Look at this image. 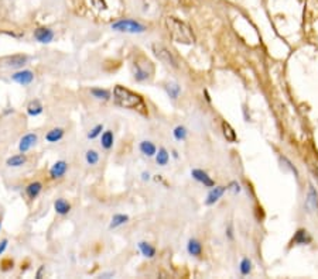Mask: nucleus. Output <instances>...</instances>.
Wrapping results in <instances>:
<instances>
[{
    "mask_svg": "<svg viewBox=\"0 0 318 279\" xmlns=\"http://www.w3.org/2000/svg\"><path fill=\"white\" fill-rule=\"evenodd\" d=\"M222 130H224V135H225V138H227L228 141H231V143H235V141H237V134H235L234 128L229 126L227 121L222 123Z\"/></svg>",
    "mask_w": 318,
    "mask_h": 279,
    "instance_id": "nucleus-24",
    "label": "nucleus"
},
{
    "mask_svg": "<svg viewBox=\"0 0 318 279\" xmlns=\"http://www.w3.org/2000/svg\"><path fill=\"white\" fill-rule=\"evenodd\" d=\"M102 131H103V124H98V126L93 127L91 131L88 133V138L89 140H95L98 135L102 134Z\"/></svg>",
    "mask_w": 318,
    "mask_h": 279,
    "instance_id": "nucleus-31",
    "label": "nucleus"
},
{
    "mask_svg": "<svg viewBox=\"0 0 318 279\" xmlns=\"http://www.w3.org/2000/svg\"><path fill=\"white\" fill-rule=\"evenodd\" d=\"M167 92H168V95H170V98H173V99H177L178 98V93H180V86L178 85H175V83H171V85H167Z\"/></svg>",
    "mask_w": 318,
    "mask_h": 279,
    "instance_id": "nucleus-30",
    "label": "nucleus"
},
{
    "mask_svg": "<svg viewBox=\"0 0 318 279\" xmlns=\"http://www.w3.org/2000/svg\"><path fill=\"white\" fill-rule=\"evenodd\" d=\"M174 137L177 138V140H184L185 137H187V128L185 127H177L175 130H174Z\"/></svg>",
    "mask_w": 318,
    "mask_h": 279,
    "instance_id": "nucleus-32",
    "label": "nucleus"
},
{
    "mask_svg": "<svg viewBox=\"0 0 318 279\" xmlns=\"http://www.w3.org/2000/svg\"><path fill=\"white\" fill-rule=\"evenodd\" d=\"M11 81L16 82L20 86H28L34 81V73L30 69H18L11 75Z\"/></svg>",
    "mask_w": 318,
    "mask_h": 279,
    "instance_id": "nucleus-5",
    "label": "nucleus"
},
{
    "mask_svg": "<svg viewBox=\"0 0 318 279\" xmlns=\"http://www.w3.org/2000/svg\"><path fill=\"white\" fill-rule=\"evenodd\" d=\"M67 171H68V164L61 160V161L55 162L54 165L50 168V176L53 179H60L67 173Z\"/></svg>",
    "mask_w": 318,
    "mask_h": 279,
    "instance_id": "nucleus-9",
    "label": "nucleus"
},
{
    "mask_svg": "<svg viewBox=\"0 0 318 279\" xmlns=\"http://www.w3.org/2000/svg\"><path fill=\"white\" fill-rule=\"evenodd\" d=\"M139 148H140L142 154H145L147 157H153L157 153V148H156V145L152 141H142L140 145H139Z\"/></svg>",
    "mask_w": 318,
    "mask_h": 279,
    "instance_id": "nucleus-19",
    "label": "nucleus"
},
{
    "mask_svg": "<svg viewBox=\"0 0 318 279\" xmlns=\"http://www.w3.org/2000/svg\"><path fill=\"white\" fill-rule=\"evenodd\" d=\"M165 28L175 43H180V44L184 45H191L195 43V36H194L190 26L181 20H178V18H165Z\"/></svg>",
    "mask_w": 318,
    "mask_h": 279,
    "instance_id": "nucleus-2",
    "label": "nucleus"
},
{
    "mask_svg": "<svg viewBox=\"0 0 318 279\" xmlns=\"http://www.w3.org/2000/svg\"><path fill=\"white\" fill-rule=\"evenodd\" d=\"M135 79L137 82H143L146 79H149V76H150V73L149 71L146 69V68H142V65L140 63H135Z\"/></svg>",
    "mask_w": 318,
    "mask_h": 279,
    "instance_id": "nucleus-21",
    "label": "nucleus"
},
{
    "mask_svg": "<svg viewBox=\"0 0 318 279\" xmlns=\"http://www.w3.org/2000/svg\"><path fill=\"white\" fill-rule=\"evenodd\" d=\"M139 250H140V252H142L145 257H147V258H153L156 255L155 247L150 245L149 243H145V241H140V243H139Z\"/></svg>",
    "mask_w": 318,
    "mask_h": 279,
    "instance_id": "nucleus-20",
    "label": "nucleus"
},
{
    "mask_svg": "<svg viewBox=\"0 0 318 279\" xmlns=\"http://www.w3.org/2000/svg\"><path fill=\"white\" fill-rule=\"evenodd\" d=\"M112 30L115 31H120V33H130V34H140V33H145L146 27L139 23V21H135V20H119L116 23L112 24Z\"/></svg>",
    "mask_w": 318,
    "mask_h": 279,
    "instance_id": "nucleus-3",
    "label": "nucleus"
},
{
    "mask_svg": "<svg viewBox=\"0 0 318 279\" xmlns=\"http://www.w3.org/2000/svg\"><path fill=\"white\" fill-rule=\"evenodd\" d=\"M252 270V261L249 258H243L240 262V274L242 275H249Z\"/></svg>",
    "mask_w": 318,
    "mask_h": 279,
    "instance_id": "nucleus-29",
    "label": "nucleus"
},
{
    "mask_svg": "<svg viewBox=\"0 0 318 279\" xmlns=\"http://www.w3.org/2000/svg\"><path fill=\"white\" fill-rule=\"evenodd\" d=\"M231 186H232V190H234L235 193H238V192H240V188H239V185H238V183H235V182H234V183H232Z\"/></svg>",
    "mask_w": 318,
    "mask_h": 279,
    "instance_id": "nucleus-34",
    "label": "nucleus"
},
{
    "mask_svg": "<svg viewBox=\"0 0 318 279\" xmlns=\"http://www.w3.org/2000/svg\"><path fill=\"white\" fill-rule=\"evenodd\" d=\"M33 36H34V38H36L38 43H41V44H50V43L54 40L55 34L53 30H50V28H46V27H41V28H37Z\"/></svg>",
    "mask_w": 318,
    "mask_h": 279,
    "instance_id": "nucleus-7",
    "label": "nucleus"
},
{
    "mask_svg": "<svg viewBox=\"0 0 318 279\" xmlns=\"http://www.w3.org/2000/svg\"><path fill=\"white\" fill-rule=\"evenodd\" d=\"M41 190H43V183L36 180V182H31V183H28L27 186H26V195L30 199H36L40 196Z\"/></svg>",
    "mask_w": 318,
    "mask_h": 279,
    "instance_id": "nucleus-13",
    "label": "nucleus"
},
{
    "mask_svg": "<svg viewBox=\"0 0 318 279\" xmlns=\"http://www.w3.org/2000/svg\"><path fill=\"white\" fill-rule=\"evenodd\" d=\"M153 53L161 61L164 62L165 65H168V66H173V68H177L178 66V63H177V59L174 58V55L161 44H153Z\"/></svg>",
    "mask_w": 318,
    "mask_h": 279,
    "instance_id": "nucleus-4",
    "label": "nucleus"
},
{
    "mask_svg": "<svg viewBox=\"0 0 318 279\" xmlns=\"http://www.w3.org/2000/svg\"><path fill=\"white\" fill-rule=\"evenodd\" d=\"M85 160L89 165H96L99 162V154L96 153L95 150H88L85 154Z\"/></svg>",
    "mask_w": 318,
    "mask_h": 279,
    "instance_id": "nucleus-28",
    "label": "nucleus"
},
{
    "mask_svg": "<svg viewBox=\"0 0 318 279\" xmlns=\"http://www.w3.org/2000/svg\"><path fill=\"white\" fill-rule=\"evenodd\" d=\"M168 160H170V155H168L165 148H160V150H159V154H156V161H157L159 165H161V167L167 165Z\"/></svg>",
    "mask_w": 318,
    "mask_h": 279,
    "instance_id": "nucleus-27",
    "label": "nucleus"
},
{
    "mask_svg": "<svg viewBox=\"0 0 318 279\" xmlns=\"http://www.w3.org/2000/svg\"><path fill=\"white\" fill-rule=\"evenodd\" d=\"M91 95L93 98L99 100H109L110 99V93L109 90L106 89H99V88H93L91 89Z\"/></svg>",
    "mask_w": 318,
    "mask_h": 279,
    "instance_id": "nucleus-26",
    "label": "nucleus"
},
{
    "mask_svg": "<svg viewBox=\"0 0 318 279\" xmlns=\"http://www.w3.org/2000/svg\"><path fill=\"white\" fill-rule=\"evenodd\" d=\"M129 222V216L127 215H122V213H118L115 216L112 217V223H110V228H116V227H120L123 225L125 223Z\"/></svg>",
    "mask_w": 318,
    "mask_h": 279,
    "instance_id": "nucleus-23",
    "label": "nucleus"
},
{
    "mask_svg": "<svg viewBox=\"0 0 318 279\" xmlns=\"http://www.w3.org/2000/svg\"><path fill=\"white\" fill-rule=\"evenodd\" d=\"M27 55H11V56H9V58L6 59V66H7V68H13V69H23V66L27 63Z\"/></svg>",
    "mask_w": 318,
    "mask_h": 279,
    "instance_id": "nucleus-8",
    "label": "nucleus"
},
{
    "mask_svg": "<svg viewBox=\"0 0 318 279\" xmlns=\"http://www.w3.org/2000/svg\"><path fill=\"white\" fill-rule=\"evenodd\" d=\"M43 270H44V267H41V268H40V271L37 272V278H41V272H43Z\"/></svg>",
    "mask_w": 318,
    "mask_h": 279,
    "instance_id": "nucleus-35",
    "label": "nucleus"
},
{
    "mask_svg": "<svg viewBox=\"0 0 318 279\" xmlns=\"http://www.w3.org/2000/svg\"><path fill=\"white\" fill-rule=\"evenodd\" d=\"M187 250L190 252L191 255H194V257H198L201 255V252H202V245L198 240H190L188 241V247H187Z\"/></svg>",
    "mask_w": 318,
    "mask_h": 279,
    "instance_id": "nucleus-22",
    "label": "nucleus"
},
{
    "mask_svg": "<svg viewBox=\"0 0 318 279\" xmlns=\"http://www.w3.org/2000/svg\"><path fill=\"white\" fill-rule=\"evenodd\" d=\"M191 175H192V178L194 179H197L198 182H201V183H204L205 186H208V188H212L215 183H214V180L211 179L208 176V173L207 172H204L202 169H192V172H191Z\"/></svg>",
    "mask_w": 318,
    "mask_h": 279,
    "instance_id": "nucleus-10",
    "label": "nucleus"
},
{
    "mask_svg": "<svg viewBox=\"0 0 318 279\" xmlns=\"http://www.w3.org/2000/svg\"><path fill=\"white\" fill-rule=\"evenodd\" d=\"M113 99L116 102V105L120 108L125 109H132V110H137L140 113L146 114L147 108L145 105V100L140 95H137L135 92H132L130 89H127L125 86H115L113 89Z\"/></svg>",
    "mask_w": 318,
    "mask_h": 279,
    "instance_id": "nucleus-1",
    "label": "nucleus"
},
{
    "mask_svg": "<svg viewBox=\"0 0 318 279\" xmlns=\"http://www.w3.org/2000/svg\"><path fill=\"white\" fill-rule=\"evenodd\" d=\"M64 137V130L60 128V127H55V128H51L48 133L46 134V140L48 143H58L61 141Z\"/></svg>",
    "mask_w": 318,
    "mask_h": 279,
    "instance_id": "nucleus-16",
    "label": "nucleus"
},
{
    "mask_svg": "<svg viewBox=\"0 0 318 279\" xmlns=\"http://www.w3.org/2000/svg\"><path fill=\"white\" fill-rule=\"evenodd\" d=\"M26 162H27V157H26V154L20 153V154H16V155H13V157H10V158H7L6 165L10 167V168H20V167H23Z\"/></svg>",
    "mask_w": 318,
    "mask_h": 279,
    "instance_id": "nucleus-12",
    "label": "nucleus"
},
{
    "mask_svg": "<svg viewBox=\"0 0 318 279\" xmlns=\"http://www.w3.org/2000/svg\"><path fill=\"white\" fill-rule=\"evenodd\" d=\"M225 186H218V188H214V189L211 190L209 192V195H208V198H207V200H205V205H208V206H211V205H214L217 200H218L222 195H224V192H225Z\"/></svg>",
    "mask_w": 318,
    "mask_h": 279,
    "instance_id": "nucleus-17",
    "label": "nucleus"
},
{
    "mask_svg": "<svg viewBox=\"0 0 318 279\" xmlns=\"http://www.w3.org/2000/svg\"><path fill=\"white\" fill-rule=\"evenodd\" d=\"M38 143V137L34 133H27L24 134L20 141H18V151L23 154L28 153L33 147H36V144Z\"/></svg>",
    "mask_w": 318,
    "mask_h": 279,
    "instance_id": "nucleus-6",
    "label": "nucleus"
},
{
    "mask_svg": "<svg viewBox=\"0 0 318 279\" xmlns=\"http://www.w3.org/2000/svg\"><path fill=\"white\" fill-rule=\"evenodd\" d=\"M310 238L309 234H307V231L306 230H299L296 235H294V238H293V244H307L310 243Z\"/></svg>",
    "mask_w": 318,
    "mask_h": 279,
    "instance_id": "nucleus-25",
    "label": "nucleus"
},
{
    "mask_svg": "<svg viewBox=\"0 0 318 279\" xmlns=\"http://www.w3.org/2000/svg\"><path fill=\"white\" fill-rule=\"evenodd\" d=\"M143 179H149V173H146V172H143Z\"/></svg>",
    "mask_w": 318,
    "mask_h": 279,
    "instance_id": "nucleus-36",
    "label": "nucleus"
},
{
    "mask_svg": "<svg viewBox=\"0 0 318 279\" xmlns=\"http://www.w3.org/2000/svg\"><path fill=\"white\" fill-rule=\"evenodd\" d=\"M0 230H1V222H0Z\"/></svg>",
    "mask_w": 318,
    "mask_h": 279,
    "instance_id": "nucleus-37",
    "label": "nucleus"
},
{
    "mask_svg": "<svg viewBox=\"0 0 318 279\" xmlns=\"http://www.w3.org/2000/svg\"><path fill=\"white\" fill-rule=\"evenodd\" d=\"M43 110H44V108H43V105H41L40 100H31L27 105V114L30 117L40 116L43 113Z\"/></svg>",
    "mask_w": 318,
    "mask_h": 279,
    "instance_id": "nucleus-14",
    "label": "nucleus"
},
{
    "mask_svg": "<svg viewBox=\"0 0 318 279\" xmlns=\"http://www.w3.org/2000/svg\"><path fill=\"white\" fill-rule=\"evenodd\" d=\"M113 141H115V137H113V133L110 130L103 131L102 135H100V145L105 150H110L113 147Z\"/></svg>",
    "mask_w": 318,
    "mask_h": 279,
    "instance_id": "nucleus-18",
    "label": "nucleus"
},
{
    "mask_svg": "<svg viewBox=\"0 0 318 279\" xmlns=\"http://www.w3.org/2000/svg\"><path fill=\"white\" fill-rule=\"evenodd\" d=\"M306 207L309 209L310 212L316 210L318 207V199H317V192L314 189V186H310L309 195H307V200H306Z\"/></svg>",
    "mask_w": 318,
    "mask_h": 279,
    "instance_id": "nucleus-15",
    "label": "nucleus"
},
{
    "mask_svg": "<svg viewBox=\"0 0 318 279\" xmlns=\"http://www.w3.org/2000/svg\"><path fill=\"white\" fill-rule=\"evenodd\" d=\"M7 247H9V240H7V238H3V240L0 241V255L4 254V251L7 250Z\"/></svg>",
    "mask_w": 318,
    "mask_h": 279,
    "instance_id": "nucleus-33",
    "label": "nucleus"
},
{
    "mask_svg": "<svg viewBox=\"0 0 318 279\" xmlns=\"http://www.w3.org/2000/svg\"><path fill=\"white\" fill-rule=\"evenodd\" d=\"M54 210L57 215L60 216H65L71 212V205L65 200V199L60 198L54 202Z\"/></svg>",
    "mask_w": 318,
    "mask_h": 279,
    "instance_id": "nucleus-11",
    "label": "nucleus"
}]
</instances>
